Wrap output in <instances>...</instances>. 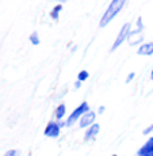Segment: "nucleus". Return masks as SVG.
Instances as JSON below:
<instances>
[{
	"label": "nucleus",
	"instance_id": "21",
	"mask_svg": "<svg viewBox=\"0 0 153 156\" xmlns=\"http://www.w3.org/2000/svg\"><path fill=\"white\" fill-rule=\"evenodd\" d=\"M113 156H116V155H113Z\"/></svg>",
	"mask_w": 153,
	"mask_h": 156
},
{
	"label": "nucleus",
	"instance_id": "11",
	"mask_svg": "<svg viewBox=\"0 0 153 156\" xmlns=\"http://www.w3.org/2000/svg\"><path fill=\"white\" fill-rule=\"evenodd\" d=\"M65 112H67L65 105H60V106L56 109V118L57 119H62L64 118V115H65Z\"/></svg>",
	"mask_w": 153,
	"mask_h": 156
},
{
	"label": "nucleus",
	"instance_id": "20",
	"mask_svg": "<svg viewBox=\"0 0 153 156\" xmlns=\"http://www.w3.org/2000/svg\"><path fill=\"white\" fill-rule=\"evenodd\" d=\"M151 79L153 80V69H152V72H151Z\"/></svg>",
	"mask_w": 153,
	"mask_h": 156
},
{
	"label": "nucleus",
	"instance_id": "15",
	"mask_svg": "<svg viewBox=\"0 0 153 156\" xmlns=\"http://www.w3.org/2000/svg\"><path fill=\"white\" fill-rule=\"evenodd\" d=\"M134 76H136V75H134V72H131V73H129V76L126 77V83H130L131 80L134 79Z\"/></svg>",
	"mask_w": 153,
	"mask_h": 156
},
{
	"label": "nucleus",
	"instance_id": "16",
	"mask_svg": "<svg viewBox=\"0 0 153 156\" xmlns=\"http://www.w3.org/2000/svg\"><path fill=\"white\" fill-rule=\"evenodd\" d=\"M151 132H153V125H151V126H148L145 129V130H144V134H149L151 133Z\"/></svg>",
	"mask_w": 153,
	"mask_h": 156
},
{
	"label": "nucleus",
	"instance_id": "18",
	"mask_svg": "<svg viewBox=\"0 0 153 156\" xmlns=\"http://www.w3.org/2000/svg\"><path fill=\"white\" fill-rule=\"evenodd\" d=\"M103 112H104V107H103V106H102V107H100V109H99V113H103Z\"/></svg>",
	"mask_w": 153,
	"mask_h": 156
},
{
	"label": "nucleus",
	"instance_id": "4",
	"mask_svg": "<svg viewBox=\"0 0 153 156\" xmlns=\"http://www.w3.org/2000/svg\"><path fill=\"white\" fill-rule=\"evenodd\" d=\"M130 27H131V25L130 23H125L123 26H122V29L119 30V34L116 35V38H115V41H114V44H113V48H111V50H115V49H118L119 48V45H121L123 41L127 40V37H129V33H130Z\"/></svg>",
	"mask_w": 153,
	"mask_h": 156
},
{
	"label": "nucleus",
	"instance_id": "7",
	"mask_svg": "<svg viewBox=\"0 0 153 156\" xmlns=\"http://www.w3.org/2000/svg\"><path fill=\"white\" fill-rule=\"evenodd\" d=\"M95 117L96 115H95L94 112L85 113L82 118H80V128H88V126H91V125H94Z\"/></svg>",
	"mask_w": 153,
	"mask_h": 156
},
{
	"label": "nucleus",
	"instance_id": "6",
	"mask_svg": "<svg viewBox=\"0 0 153 156\" xmlns=\"http://www.w3.org/2000/svg\"><path fill=\"white\" fill-rule=\"evenodd\" d=\"M138 156H153V137L146 140V143L138 149Z\"/></svg>",
	"mask_w": 153,
	"mask_h": 156
},
{
	"label": "nucleus",
	"instance_id": "19",
	"mask_svg": "<svg viewBox=\"0 0 153 156\" xmlns=\"http://www.w3.org/2000/svg\"><path fill=\"white\" fill-rule=\"evenodd\" d=\"M57 2H58L60 4H61V3H65V2H68V0H57Z\"/></svg>",
	"mask_w": 153,
	"mask_h": 156
},
{
	"label": "nucleus",
	"instance_id": "9",
	"mask_svg": "<svg viewBox=\"0 0 153 156\" xmlns=\"http://www.w3.org/2000/svg\"><path fill=\"white\" fill-rule=\"evenodd\" d=\"M137 53H138L140 56H152L153 55V42H148V44L141 45Z\"/></svg>",
	"mask_w": 153,
	"mask_h": 156
},
{
	"label": "nucleus",
	"instance_id": "1",
	"mask_svg": "<svg viewBox=\"0 0 153 156\" xmlns=\"http://www.w3.org/2000/svg\"><path fill=\"white\" fill-rule=\"evenodd\" d=\"M126 2H127V0H111L109 8L106 10V12L103 14V16H102V19H100V26H102V27L107 26L114 19V18L118 15L119 11L123 8V5H125Z\"/></svg>",
	"mask_w": 153,
	"mask_h": 156
},
{
	"label": "nucleus",
	"instance_id": "10",
	"mask_svg": "<svg viewBox=\"0 0 153 156\" xmlns=\"http://www.w3.org/2000/svg\"><path fill=\"white\" fill-rule=\"evenodd\" d=\"M61 10H62V5L61 4L54 5V8L50 11V18H52V19H54V20H57V19H58V16H60V12H61Z\"/></svg>",
	"mask_w": 153,
	"mask_h": 156
},
{
	"label": "nucleus",
	"instance_id": "2",
	"mask_svg": "<svg viewBox=\"0 0 153 156\" xmlns=\"http://www.w3.org/2000/svg\"><path fill=\"white\" fill-rule=\"evenodd\" d=\"M89 112V106H88V103L87 102H83L80 106H77L76 109L72 112V114L69 117H68V119H67V122H65V125L67 126H72V125L75 124V122L77 121L79 118H82V117L84 115L85 113H88Z\"/></svg>",
	"mask_w": 153,
	"mask_h": 156
},
{
	"label": "nucleus",
	"instance_id": "8",
	"mask_svg": "<svg viewBox=\"0 0 153 156\" xmlns=\"http://www.w3.org/2000/svg\"><path fill=\"white\" fill-rule=\"evenodd\" d=\"M99 130H100V126H99V124H94V125H91V126L87 129L85 134H84V139H85V141H87V140L94 139V137L99 133Z\"/></svg>",
	"mask_w": 153,
	"mask_h": 156
},
{
	"label": "nucleus",
	"instance_id": "14",
	"mask_svg": "<svg viewBox=\"0 0 153 156\" xmlns=\"http://www.w3.org/2000/svg\"><path fill=\"white\" fill-rule=\"evenodd\" d=\"M4 156H19V152L15 151V149H11V151L5 152V155H4Z\"/></svg>",
	"mask_w": 153,
	"mask_h": 156
},
{
	"label": "nucleus",
	"instance_id": "17",
	"mask_svg": "<svg viewBox=\"0 0 153 156\" xmlns=\"http://www.w3.org/2000/svg\"><path fill=\"white\" fill-rule=\"evenodd\" d=\"M80 86H82V82H79V80H77V83H76V88H80Z\"/></svg>",
	"mask_w": 153,
	"mask_h": 156
},
{
	"label": "nucleus",
	"instance_id": "13",
	"mask_svg": "<svg viewBox=\"0 0 153 156\" xmlns=\"http://www.w3.org/2000/svg\"><path fill=\"white\" fill-rule=\"evenodd\" d=\"M30 41H31L33 45H38L40 44V37H38V33L34 31L31 35H30Z\"/></svg>",
	"mask_w": 153,
	"mask_h": 156
},
{
	"label": "nucleus",
	"instance_id": "5",
	"mask_svg": "<svg viewBox=\"0 0 153 156\" xmlns=\"http://www.w3.org/2000/svg\"><path fill=\"white\" fill-rule=\"evenodd\" d=\"M60 129H61V125L57 121H50L49 124L45 128V136L46 137H52V139H56V137L60 136Z\"/></svg>",
	"mask_w": 153,
	"mask_h": 156
},
{
	"label": "nucleus",
	"instance_id": "12",
	"mask_svg": "<svg viewBox=\"0 0 153 156\" xmlns=\"http://www.w3.org/2000/svg\"><path fill=\"white\" fill-rule=\"evenodd\" d=\"M88 76H89V73L87 71H80L79 76H77V80H79V82H84V80L88 79Z\"/></svg>",
	"mask_w": 153,
	"mask_h": 156
},
{
	"label": "nucleus",
	"instance_id": "3",
	"mask_svg": "<svg viewBox=\"0 0 153 156\" xmlns=\"http://www.w3.org/2000/svg\"><path fill=\"white\" fill-rule=\"evenodd\" d=\"M142 29H144V23H142V18H138L137 19V29L133 30V31L129 33V37H127V41H129V45L134 46V45L140 44L141 41L144 40V35H142Z\"/></svg>",
	"mask_w": 153,
	"mask_h": 156
}]
</instances>
